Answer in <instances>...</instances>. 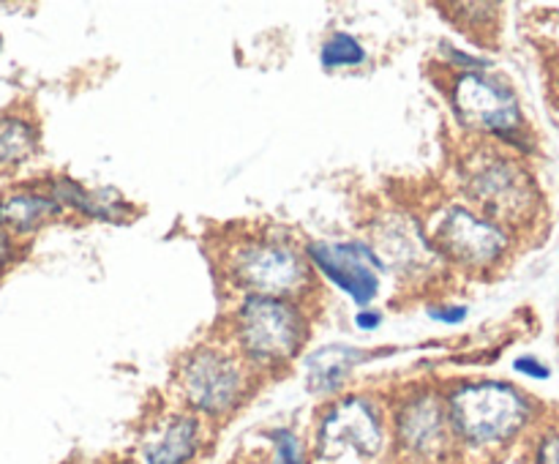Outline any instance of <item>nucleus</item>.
<instances>
[{
    "label": "nucleus",
    "mask_w": 559,
    "mask_h": 464,
    "mask_svg": "<svg viewBox=\"0 0 559 464\" xmlns=\"http://www.w3.org/2000/svg\"><path fill=\"white\" fill-rule=\"evenodd\" d=\"M213 262L235 295L314 300L320 287L304 243L276 227H233L216 235Z\"/></svg>",
    "instance_id": "1"
},
{
    "label": "nucleus",
    "mask_w": 559,
    "mask_h": 464,
    "mask_svg": "<svg viewBox=\"0 0 559 464\" xmlns=\"http://www.w3.org/2000/svg\"><path fill=\"white\" fill-rule=\"evenodd\" d=\"M456 191L486 218L511 235L533 227L540 213V189L533 169L508 147L475 140L456 156Z\"/></svg>",
    "instance_id": "2"
},
{
    "label": "nucleus",
    "mask_w": 559,
    "mask_h": 464,
    "mask_svg": "<svg viewBox=\"0 0 559 464\" xmlns=\"http://www.w3.org/2000/svg\"><path fill=\"white\" fill-rule=\"evenodd\" d=\"M311 300L238 295L224 320L222 336L257 377H276L300 358L311 336Z\"/></svg>",
    "instance_id": "3"
},
{
    "label": "nucleus",
    "mask_w": 559,
    "mask_h": 464,
    "mask_svg": "<svg viewBox=\"0 0 559 464\" xmlns=\"http://www.w3.org/2000/svg\"><path fill=\"white\" fill-rule=\"evenodd\" d=\"M459 451L491 453L533 424L535 402L506 380H456L442 388Z\"/></svg>",
    "instance_id": "4"
},
{
    "label": "nucleus",
    "mask_w": 559,
    "mask_h": 464,
    "mask_svg": "<svg viewBox=\"0 0 559 464\" xmlns=\"http://www.w3.org/2000/svg\"><path fill=\"white\" fill-rule=\"evenodd\" d=\"M260 377L224 336L197 342L175 360L173 388L197 418L224 420L243 407Z\"/></svg>",
    "instance_id": "5"
},
{
    "label": "nucleus",
    "mask_w": 559,
    "mask_h": 464,
    "mask_svg": "<svg viewBox=\"0 0 559 464\" xmlns=\"http://www.w3.org/2000/svg\"><path fill=\"white\" fill-rule=\"evenodd\" d=\"M437 85L445 93L459 129L475 140H489L522 153L533 151L522 102L502 76H495L491 71L445 69Z\"/></svg>",
    "instance_id": "6"
},
{
    "label": "nucleus",
    "mask_w": 559,
    "mask_h": 464,
    "mask_svg": "<svg viewBox=\"0 0 559 464\" xmlns=\"http://www.w3.org/2000/svg\"><path fill=\"white\" fill-rule=\"evenodd\" d=\"M418 218L448 271L486 276L511 257L513 235L459 197L431 202Z\"/></svg>",
    "instance_id": "7"
},
{
    "label": "nucleus",
    "mask_w": 559,
    "mask_h": 464,
    "mask_svg": "<svg viewBox=\"0 0 559 464\" xmlns=\"http://www.w3.org/2000/svg\"><path fill=\"white\" fill-rule=\"evenodd\" d=\"M388 451V407L374 393H344L317 415V464H380Z\"/></svg>",
    "instance_id": "8"
},
{
    "label": "nucleus",
    "mask_w": 559,
    "mask_h": 464,
    "mask_svg": "<svg viewBox=\"0 0 559 464\" xmlns=\"http://www.w3.org/2000/svg\"><path fill=\"white\" fill-rule=\"evenodd\" d=\"M388 431L396 464H453L462 453L448 420L442 385L415 382L399 391L388 407Z\"/></svg>",
    "instance_id": "9"
},
{
    "label": "nucleus",
    "mask_w": 559,
    "mask_h": 464,
    "mask_svg": "<svg viewBox=\"0 0 559 464\" xmlns=\"http://www.w3.org/2000/svg\"><path fill=\"white\" fill-rule=\"evenodd\" d=\"M388 273L409 278L415 284H429L437 276H445L448 267L426 238L424 224L407 211H380L369 222V240Z\"/></svg>",
    "instance_id": "10"
},
{
    "label": "nucleus",
    "mask_w": 559,
    "mask_h": 464,
    "mask_svg": "<svg viewBox=\"0 0 559 464\" xmlns=\"http://www.w3.org/2000/svg\"><path fill=\"white\" fill-rule=\"evenodd\" d=\"M304 249L317 278L331 282L360 309L374 306L388 271L366 240H309Z\"/></svg>",
    "instance_id": "11"
},
{
    "label": "nucleus",
    "mask_w": 559,
    "mask_h": 464,
    "mask_svg": "<svg viewBox=\"0 0 559 464\" xmlns=\"http://www.w3.org/2000/svg\"><path fill=\"white\" fill-rule=\"evenodd\" d=\"M205 426L189 409H164L145 426L136 445L140 464H189L200 453Z\"/></svg>",
    "instance_id": "12"
},
{
    "label": "nucleus",
    "mask_w": 559,
    "mask_h": 464,
    "mask_svg": "<svg viewBox=\"0 0 559 464\" xmlns=\"http://www.w3.org/2000/svg\"><path fill=\"white\" fill-rule=\"evenodd\" d=\"M38 183L49 197L63 207V213H74L80 218L104 224H126L136 216V207L115 189H91L69 175H47Z\"/></svg>",
    "instance_id": "13"
},
{
    "label": "nucleus",
    "mask_w": 559,
    "mask_h": 464,
    "mask_svg": "<svg viewBox=\"0 0 559 464\" xmlns=\"http://www.w3.org/2000/svg\"><path fill=\"white\" fill-rule=\"evenodd\" d=\"M63 216V207L44 191L38 180L0 191V233L11 235L20 243Z\"/></svg>",
    "instance_id": "14"
},
{
    "label": "nucleus",
    "mask_w": 559,
    "mask_h": 464,
    "mask_svg": "<svg viewBox=\"0 0 559 464\" xmlns=\"http://www.w3.org/2000/svg\"><path fill=\"white\" fill-rule=\"evenodd\" d=\"M371 353L353 344H325L304 358L306 385L317 396H336L344 391L353 371L369 360Z\"/></svg>",
    "instance_id": "15"
},
{
    "label": "nucleus",
    "mask_w": 559,
    "mask_h": 464,
    "mask_svg": "<svg viewBox=\"0 0 559 464\" xmlns=\"http://www.w3.org/2000/svg\"><path fill=\"white\" fill-rule=\"evenodd\" d=\"M41 147V126L25 107L0 112V175L31 162Z\"/></svg>",
    "instance_id": "16"
},
{
    "label": "nucleus",
    "mask_w": 559,
    "mask_h": 464,
    "mask_svg": "<svg viewBox=\"0 0 559 464\" xmlns=\"http://www.w3.org/2000/svg\"><path fill=\"white\" fill-rule=\"evenodd\" d=\"M366 60H369V49L360 44L358 36H353L347 31L331 33L320 47V63L325 71L358 69Z\"/></svg>",
    "instance_id": "17"
},
{
    "label": "nucleus",
    "mask_w": 559,
    "mask_h": 464,
    "mask_svg": "<svg viewBox=\"0 0 559 464\" xmlns=\"http://www.w3.org/2000/svg\"><path fill=\"white\" fill-rule=\"evenodd\" d=\"M271 464H309L298 431L287 429V426L271 431Z\"/></svg>",
    "instance_id": "18"
},
{
    "label": "nucleus",
    "mask_w": 559,
    "mask_h": 464,
    "mask_svg": "<svg viewBox=\"0 0 559 464\" xmlns=\"http://www.w3.org/2000/svg\"><path fill=\"white\" fill-rule=\"evenodd\" d=\"M426 314H429L431 320L442 322V325H459V322L467 320L469 306L453 304V300H437V304L426 306Z\"/></svg>",
    "instance_id": "19"
},
{
    "label": "nucleus",
    "mask_w": 559,
    "mask_h": 464,
    "mask_svg": "<svg viewBox=\"0 0 559 464\" xmlns=\"http://www.w3.org/2000/svg\"><path fill=\"white\" fill-rule=\"evenodd\" d=\"M513 369H516V374L527 377V380H535V382H544L551 377L549 366H546L540 358H535V355H519V358L513 360Z\"/></svg>",
    "instance_id": "20"
},
{
    "label": "nucleus",
    "mask_w": 559,
    "mask_h": 464,
    "mask_svg": "<svg viewBox=\"0 0 559 464\" xmlns=\"http://www.w3.org/2000/svg\"><path fill=\"white\" fill-rule=\"evenodd\" d=\"M533 464H559V429L546 431L533 453Z\"/></svg>",
    "instance_id": "21"
},
{
    "label": "nucleus",
    "mask_w": 559,
    "mask_h": 464,
    "mask_svg": "<svg viewBox=\"0 0 559 464\" xmlns=\"http://www.w3.org/2000/svg\"><path fill=\"white\" fill-rule=\"evenodd\" d=\"M22 251H25V243L14 240L11 235L0 233V278L22 260Z\"/></svg>",
    "instance_id": "22"
},
{
    "label": "nucleus",
    "mask_w": 559,
    "mask_h": 464,
    "mask_svg": "<svg viewBox=\"0 0 559 464\" xmlns=\"http://www.w3.org/2000/svg\"><path fill=\"white\" fill-rule=\"evenodd\" d=\"M382 325H385V314H382V311H377L374 306H371V309H360L358 314H355V328H358V331L374 333V331H380Z\"/></svg>",
    "instance_id": "23"
},
{
    "label": "nucleus",
    "mask_w": 559,
    "mask_h": 464,
    "mask_svg": "<svg viewBox=\"0 0 559 464\" xmlns=\"http://www.w3.org/2000/svg\"><path fill=\"white\" fill-rule=\"evenodd\" d=\"M0 49H3V38H0Z\"/></svg>",
    "instance_id": "24"
},
{
    "label": "nucleus",
    "mask_w": 559,
    "mask_h": 464,
    "mask_svg": "<svg viewBox=\"0 0 559 464\" xmlns=\"http://www.w3.org/2000/svg\"><path fill=\"white\" fill-rule=\"evenodd\" d=\"M557 82H559V80H557Z\"/></svg>",
    "instance_id": "25"
}]
</instances>
